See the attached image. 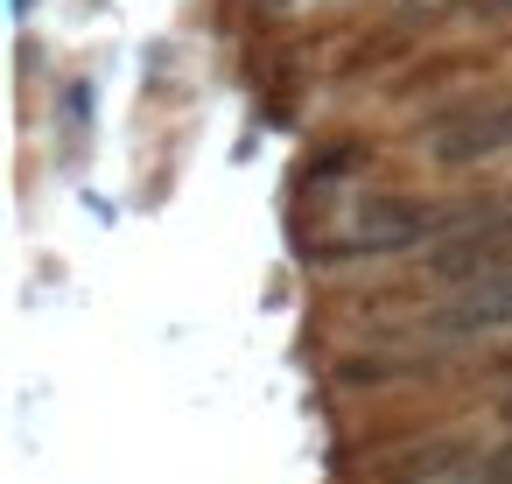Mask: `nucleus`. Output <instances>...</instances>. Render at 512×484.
Segmentation results:
<instances>
[{"label":"nucleus","mask_w":512,"mask_h":484,"mask_svg":"<svg viewBox=\"0 0 512 484\" xmlns=\"http://www.w3.org/2000/svg\"><path fill=\"white\" fill-rule=\"evenodd\" d=\"M421 274L428 281H442V288H484V281H498V274H512V232L491 218L484 232H463V239H435L428 253H421Z\"/></svg>","instance_id":"obj_3"},{"label":"nucleus","mask_w":512,"mask_h":484,"mask_svg":"<svg viewBox=\"0 0 512 484\" xmlns=\"http://www.w3.org/2000/svg\"><path fill=\"white\" fill-rule=\"evenodd\" d=\"M92 85L85 78H64L57 85V120H64V134H71V148H85V134H92Z\"/></svg>","instance_id":"obj_7"},{"label":"nucleus","mask_w":512,"mask_h":484,"mask_svg":"<svg viewBox=\"0 0 512 484\" xmlns=\"http://www.w3.org/2000/svg\"><path fill=\"white\" fill-rule=\"evenodd\" d=\"M449 232V211L421 204V197H358L344 225H330V239L309 253V267H358V260H400L421 253L428 239Z\"/></svg>","instance_id":"obj_1"},{"label":"nucleus","mask_w":512,"mask_h":484,"mask_svg":"<svg viewBox=\"0 0 512 484\" xmlns=\"http://www.w3.org/2000/svg\"><path fill=\"white\" fill-rule=\"evenodd\" d=\"M470 484H512V442H505V449H491V456L477 463V477H470Z\"/></svg>","instance_id":"obj_8"},{"label":"nucleus","mask_w":512,"mask_h":484,"mask_svg":"<svg viewBox=\"0 0 512 484\" xmlns=\"http://www.w3.org/2000/svg\"><path fill=\"white\" fill-rule=\"evenodd\" d=\"M435 372V358H337L330 379L337 386H400V379H421Z\"/></svg>","instance_id":"obj_6"},{"label":"nucleus","mask_w":512,"mask_h":484,"mask_svg":"<svg viewBox=\"0 0 512 484\" xmlns=\"http://www.w3.org/2000/svg\"><path fill=\"white\" fill-rule=\"evenodd\" d=\"M512 148V99H456L428 120V155L442 169H477Z\"/></svg>","instance_id":"obj_2"},{"label":"nucleus","mask_w":512,"mask_h":484,"mask_svg":"<svg viewBox=\"0 0 512 484\" xmlns=\"http://www.w3.org/2000/svg\"><path fill=\"white\" fill-rule=\"evenodd\" d=\"M267 8H288V0H267Z\"/></svg>","instance_id":"obj_9"},{"label":"nucleus","mask_w":512,"mask_h":484,"mask_svg":"<svg viewBox=\"0 0 512 484\" xmlns=\"http://www.w3.org/2000/svg\"><path fill=\"white\" fill-rule=\"evenodd\" d=\"M372 162V141H358V134H344V141H330V148H316L302 169H295V197H309V190H323V183H344V176H358Z\"/></svg>","instance_id":"obj_5"},{"label":"nucleus","mask_w":512,"mask_h":484,"mask_svg":"<svg viewBox=\"0 0 512 484\" xmlns=\"http://www.w3.org/2000/svg\"><path fill=\"white\" fill-rule=\"evenodd\" d=\"M414 330H421V337H435V344H463V337L512 330V274H498V281H484V288H463V295H449L442 309L414 316Z\"/></svg>","instance_id":"obj_4"}]
</instances>
